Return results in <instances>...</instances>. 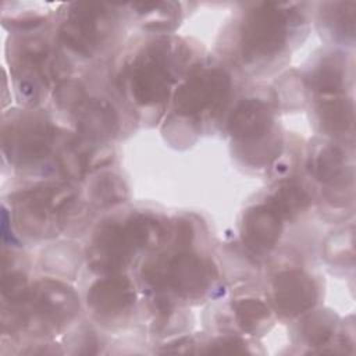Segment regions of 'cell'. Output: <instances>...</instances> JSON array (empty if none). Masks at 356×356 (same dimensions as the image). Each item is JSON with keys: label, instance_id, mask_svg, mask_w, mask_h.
<instances>
[{"label": "cell", "instance_id": "obj_4", "mask_svg": "<svg viewBox=\"0 0 356 356\" xmlns=\"http://www.w3.org/2000/svg\"><path fill=\"white\" fill-rule=\"evenodd\" d=\"M127 81L129 93L136 103L149 106L164 102L172 83L165 54L160 49L146 51L131 65Z\"/></svg>", "mask_w": 356, "mask_h": 356}, {"label": "cell", "instance_id": "obj_17", "mask_svg": "<svg viewBox=\"0 0 356 356\" xmlns=\"http://www.w3.org/2000/svg\"><path fill=\"white\" fill-rule=\"evenodd\" d=\"M343 153L335 146L323 147L313 161V174L324 184L337 182L343 174Z\"/></svg>", "mask_w": 356, "mask_h": 356}, {"label": "cell", "instance_id": "obj_15", "mask_svg": "<svg viewBox=\"0 0 356 356\" xmlns=\"http://www.w3.org/2000/svg\"><path fill=\"white\" fill-rule=\"evenodd\" d=\"M309 204L307 192L295 182H286L278 186V189L270 197L267 206L281 218L288 220L298 216Z\"/></svg>", "mask_w": 356, "mask_h": 356}, {"label": "cell", "instance_id": "obj_7", "mask_svg": "<svg viewBox=\"0 0 356 356\" xmlns=\"http://www.w3.org/2000/svg\"><path fill=\"white\" fill-rule=\"evenodd\" d=\"M51 128L42 120H24L10 125L4 132V149L14 160L19 163L36 161L46 156L51 146Z\"/></svg>", "mask_w": 356, "mask_h": 356}, {"label": "cell", "instance_id": "obj_9", "mask_svg": "<svg viewBox=\"0 0 356 356\" xmlns=\"http://www.w3.org/2000/svg\"><path fill=\"white\" fill-rule=\"evenodd\" d=\"M273 288L275 306L285 316H296L306 312L317 299V288L313 280L299 270L278 274Z\"/></svg>", "mask_w": 356, "mask_h": 356}, {"label": "cell", "instance_id": "obj_6", "mask_svg": "<svg viewBox=\"0 0 356 356\" xmlns=\"http://www.w3.org/2000/svg\"><path fill=\"white\" fill-rule=\"evenodd\" d=\"M107 22V11L103 4L78 3L74 4L70 18L61 26L63 42L75 51L89 56L96 49Z\"/></svg>", "mask_w": 356, "mask_h": 356}, {"label": "cell", "instance_id": "obj_14", "mask_svg": "<svg viewBox=\"0 0 356 356\" xmlns=\"http://www.w3.org/2000/svg\"><path fill=\"white\" fill-rule=\"evenodd\" d=\"M32 295V306L38 314L43 320L54 324L68 318L76 306L72 292L60 284L43 282Z\"/></svg>", "mask_w": 356, "mask_h": 356}, {"label": "cell", "instance_id": "obj_5", "mask_svg": "<svg viewBox=\"0 0 356 356\" xmlns=\"http://www.w3.org/2000/svg\"><path fill=\"white\" fill-rule=\"evenodd\" d=\"M149 275L154 284L164 282L182 296H197L211 281V266L196 254L179 253L167 259L163 268H150Z\"/></svg>", "mask_w": 356, "mask_h": 356}, {"label": "cell", "instance_id": "obj_10", "mask_svg": "<svg viewBox=\"0 0 356 356\" xmlns=\"http://www.w3.org/2000/svg\"><path fill=\"white\" fill-rule=\"evenodd\" d=\"M135 292L129 280L108 277L97 281L88 292V305L102 317H117L134 305Z\"/></svg>", "mask_w": 356, "mask_h": 356}, {"label": "cell", "instance_id": "obj_2", "mask_svg": "<svg viewBox=\"0 0 356 356\" xmlns=\"http://www.w3.org/2000/svg\"><path fill=\"white\" fill-rule=\"evenodd\" d=\"M75 192L67 185L42 186L25 191L15 199L18 221L29 234L57 231L61 214L72 203Z\"/></svg>", "mask_w": 356, "mask_h": 356}, {"label": "cell", "instance_id": "obj_18", "mask_svg": "<svg viewBox=\"0 0 356 356\" xmlns=\"http://www.w3.org/2000/svg\"><path fill=\"white\" fill-rule=\"evenodd\" d=\"M236 318L243 330L253 331L268 317V307L259 299H241L234 305Z\"/></svg>", "mask_w": 356, "mask_h": 356}, {"label": "cell", "instance_id": "obj_22", "mask_svg": "<svg viewBox=\"0 0 356 356\" xmlns=\"http://www.w3.org/2000/svg\"><path fill=\"white\" fill-rule=\"evenodd\" d=\"M210 352L214 353H243L246 352V348L243 342L239 338H232V337H225L217 339L211 346Z\"/></svg>", "mask_w": 356, "mask_h": 356}, {"label": "cell", "instance_id": "obj_20", "mask_svg": "<svg viewBox=\"0 0 356 356\" xmlns=\"http://www.w3.org/2000/svg\"><path fill=\"white\" fill-rule=\"evenodd\" d=\"M312 85L321 93H334L342 85V72L335 64H325L314 72Z\"/></svg>", "mask_w": 356, "mask_h": 356}, {"label": "cell", "instance_id": "obj_8", "mask_svg": "<svg viewBox=\"0 0 356 356\" xmlns=\"http://www.w3.org/2000/svg\"><path fill=\"white\" fill-rule=\"evenodd\" d=\"M92 245V268H97L103 273H114L124 268L136 250L127 225L115 222L104 225L96 234Z\"/></svg>", "mask_w": 356, "mask_h": 356}, {"label": "cell", "instance_id": "obj_21", "mask_svg": "<svg viewBox=\"0 0 356 356\" xmlns=\"http://www.w3.org/2000/svg\"><path fill=\"white\" fill-rule=\"evenodd\" d=\"M124 197V188L122 185L110 177L106 181L99 182V189H97V199H102V203L111 204L115 202H120V199Z\"/></svg>", "mask_w": 356, "mask_h": 356}, {"label": "cell", "instance_id": "obj_3", "mask_svg": "<svg viewBox=\"0 0 356 356\" xmlns=\"http://www.w3.org/2000/svg\"><path fill=\"white\" fill-rule=\"evenodd\" d=\"M231 88L229 75L220 68L196 72L175 93L174 104L179 114L196 115L217 110L227 99Z\"/></svg>", "mask_w": 356, "mask_h": 356}, {"label": "cell", "instance_id": "obj_1", "mask_svg": "<svg viewBox=\"0 0 356 356\" xmlns=\"http://www.w3.org/2000/svg\"><path fill=\"white\" fill-rule=\"evenodd\" d=\"M289 13L280 4L263 3L250 11L241 29L242 54L257 60L278 53L288 39Z\"/></svg>", "mask_w": 356, "mask_h": 356}, {"label": "cell", "instance_id": "obj_13", "mask_svg": "<svg viewBox=\"0 0 356 356\" xmlns=\"http://www.w3.org/2000/svg\"><path fill=\"white\" fill-rule=\"evenodd\" d=\"M117 115L106 100H88L76 107L78 129L90 139H107L117 131Z\"/></svg>", "mask_w": 356, "mask_h": 356}, {"label": "cell", "instance_id": "obj_11", "mask_svg": "<svg viewBox=\"0 0 356 356\" xmlns=\"http://www.w3.org/2000/svg\"><path fill=\"white\" fill-rule=\"evenodd\" d=\"M273 125L270 107L257 99L242 100L232 111L228 129L239 140H254L264 136Z\"/></svg>", "mask_w": 356, "mask_h": 356}, {"label": "cell", "instance_id": "obj_16", "mask_svg": "<svg viewBox=\"0 0 356 356\" xmlns=\"http://www.w3.org/2000/svg\"><path fill=\"white\" fill-rule=\"evenodd\" d=\"M318 117L325 131L339 134L352 125L353 108L348 100L327 99L318 106Z\"/></svg>", "mask_w": 356, "mask_h": 356}, {"label": "cell", "instance_id": "obj_12", "mask_svg": "<svg viewBox=\"0 0 356 356\" xmlns=\"http://www.w3.org/2000/svg\"><path fill=\"white\" fill-rule=\"evenodd\" d=\"M281 218L267 206H256L243 217L242 235L254 250H267L275 245L281 232Z\"/></svg>", "mask_w": 356, "mask_h": 356}, {"label": "cell", "instance_id": "obj_19", "mask_svg": "<svg viewBox=\"0 0 356 356\" xmlns=\"http://www.w3.org/2000/svg\"><path fill=\"white\" fill-rule=\"evenodd\" d=\"M334 320L330 316L317 314L306 323L303 332L310 345L320 346L330 339L334 331Z\"/></svg>", "mask_w": 356, "mask_h": 356}]
</instances>
